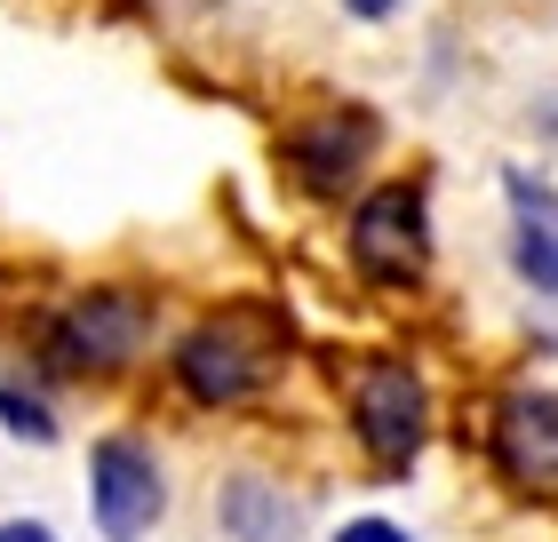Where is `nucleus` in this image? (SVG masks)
Segmentation results:
<instances>
[{"label":"nucleus","mask_w":558,"mask_h":542,"mask_svg":"<svg viewBox=\"0 0 558 542\" xmlns=\"http://www.w3.org/2000/svg\"><path fill=\"white\" fill-rule=\"evenodd\" d=\"M175 392L192 407H247L264 399L279 368H288V320L271 312V303L240 296V303H216L208 320H192L175 335Z\"/></svg>","instance_id":"nucleus-1"},{"label":"nucleus","mask_w":558,"mask_h":542,"mask_svg":"<svg viewBox=\"0 0 558 542\" xmlns=\"http://www.w3.org/2000/svg\"><path fill=\"white\" fill-rule=\"evenodd\" d=\"M343 392H351V438H360V455L375 471H415V455L430 447V383H423V368L375 351V359H351Z\"/></svg>","instance_id":"nucleus-2"},{"label":"nucleus","mask_w":558,"mask_h":542,"mask_svg":"<svg viewBox=\"0 0 558 542\" xmlns=\"http://www.w3.org/2000/svg\"><path fill=\"white\" fill-rule=\"evenodd\" d=\"M151 344V296L136 288H88L40 327V351L57 375H120Z\"/></svg>","instance_id":"nucleus-3"},{"label":"nucleus","mask_w":558,"mask_h":542,"mask_svg":"<svg viewBox=\"0 0 558 542\" xmlns=\"http://www.w3.org/2000/svg\"><path fill=\"white\" fill-rule=\"evenodd\" d=\"M351 272L367 279V288H415L430 272V200L423 184H375L351 200Z\"/></svg>","instance_id":"nucleus-4"},{"label":"nucleus","mask_w":558,"mask_h":542,"mask_svg":"<svg viewBox=\"0 0 558 542\" xmlns=\"http://www.w3.org/2000/svg\"><path fill=\"white\" fill-rule=\"evenodd\" d=\"M88 510L105 542H144L168 519V471L136 431H105L88 447Z\"/></svg>","instance_id":"nucleus-5"},{"label":"nucleus","mask_w":558,"mask_h":542,"mask_svg":"<svg viewBox=\"0 0 558 542\" xmlns=\"http://www.w3.org/2000/svg\"><path fill=\"white\" fill-rule=\"evenodd\" d=\"M487 455H495L502 486H519V495H558V383H519V392L495 399Z\"/></svg>","instance_id":"nucleus-6"},{"label":"nucleus","mask_w":558,"mask_h":542,"mask_svg":"<svg viewBox=\"0 0 558 542\" xmlns=\"http://www.w3.org/2000/svg\"><path fill=\"white\" fill-rule=\"evenodd\" d=\"M375 144H384V128H375L367 112H343V105H336V112L288 128V176H295L312 200H343V192H360Z\"/></svg>","instance_id":"nucleus-7"},{"label":"nucleus","mask_w":558,"mask_h":542,"mask_svg":"<svg viewBox=\"0 0 558 542\" xmlns=\"http://www.w3.org/2000/svg\"><path fill=\"white\" fill-rule=\"evenodd\" d=\"M502 192H511V264L535 296H558V192L535 184L526 168L502 176Z\"/></svg>","instance_id":"nucleus-8"},{"label":"nucleus","mask_w":558,"mask_h":542,"mask_svg":"<svg viewBox=\"0 0 558 542\" xmlns=\"http://www.w3.org/2000/svg\"><path fill=\"white\" fill-rule=\"evenodd\" d=\"M216 519H223V534H232V542H295V534H303V510H295V495H288L279 479H264V471L223 479Z\"/></svg>","instance_id":"nucleus-9"},{"label":"nucleus","mask_w":558,"mask_h":542,"mask_svg":"<svg viewBox=\"0 0 558 542\" xmlns=\"http://www.w3.org/2000/svg\"><path fill=\"white\" fill-rule=\"evenodd\" d=\"M0 423H9V438H24V447H57V407H48L33 383H0Z\"/></svg>","instance_id":"nucleus-10"},{"label":"nucleus","mask_w":558,"mask_h":542,"mask_svg":"<svg viewBox=\"0 0 558 542\" xmlns=\"http://www.w3.org/2000/svg\"><path fill=\"white\" fill-rule=\"evenodd\" d=\"M327 542H415V534L399 527V519H384V510H360V519H343Z\"/></svg>","instance_id":"nucleus-11"},{"label":"nucleus","mask_w":558,"mask_h":542,"mask_svg":"<svg viewBox=\"0 0 558 542\" xmlns=\"http://www.w3.org/2000/svg\"><path fill=\"white\" fill-rule=\"evenodd\" d=\"M0 542H57L48 519H0Z\"/></svg>","instance_id":"nucleus-12"},{"label":"nucleus","mask_w":558,"mask_h":542,"mask_svg":"<svg viewBox=\"0 0 558 542\" xmlns=\"http://www.w3.org/2000/svg\"><path fill=\"white\" fill-rule=\"evenodd\" d=\"M343 9L360 16V24H391V16H399V0H343Z\"/></svg>","instance_id":"nucleus-13"}]
</instances>
